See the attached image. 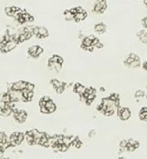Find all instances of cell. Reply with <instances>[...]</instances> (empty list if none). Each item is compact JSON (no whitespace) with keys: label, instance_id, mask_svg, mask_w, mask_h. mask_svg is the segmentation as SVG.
Listing matches in <instances>:
<instances>
[{"label":"cell","instance_id":"obj_36","mask_svg":"<svg viewBox=\"0 0 147 159\" xmlns=\"http://www.w3.org/2000/svg\"><path fill=\"white\" fill-rule=\"evenodd\" d=\"M143 4H144V6L147 8V0H143Z\"/></svg>","mask_w":147,"mask_h":159},{"label":"cell","instance_id":"obj_11","mask_svg":"<svg viewBox=\"0 0 147 159\" xmlns=\"http://www.w3.org/2000/svg\"><path fill=\"white\" fill-rule=\"evenodd\" d=\"M49 36V31L47 28L41 26V27H39V33L38 35L36 36V38L38 39H44V38H47Z\"/></svg>","mask_w":147,"mask_h":159},{"label":"cell","instance_id":"obj_6","mask_svg":"<svg viewBox=\"0 0 147 159\" xmlns=\"http://www.w3.org/2000/svg\"><path fill=\"white\" fill-rule=\"evenodd\" d=\"M42 52H43V49L39 45H33L28 48V54L33 58H38Z\"/></svg>","mask_w":147,"mask_h":159},{"label":"cell","instance_id":"obj_18","mask_svg":"<svg viewBox=\"0 0 147 159\" xmlns=\"http://www.w3.org/2000/svg\"><path fill=\"white\" fill-rule=\"evenodd\" d=\"M64 16H65V19L68 22H71V21H74V17H75V14L71 13V11L69 10H67L65 11L64 12Z\"/></svg>","mask_w":147,"mask_h":159},{"label":"cell","instance_id":"obj_19","mask_svg":"<svg viewBox=\"0 0 147 159\" xmlns=\"http://www.w3.org/2000/svg\"><path fill=\"white\" fill-rule=\"evenodd\" d=\"M1 100H2L3 103H11V98L10 93H5L1 98Z\"/></svg>","mask_w":147,"mask_h":159},{"label":"cell","instance_id":"obj_25","mask_svg":"<svg viewBox=\"0 0 147 159\" xmlns=\"http://www.w3.org/2000/svg\"><path fill=\"white\" fill-rule=\"evenodd\" d=\"M50 99H51V98H50L49 97H43V98H40V100L39 101V107L45 106L46 102H47V101H49Z\"/></svg>","mask_w":147,"mask_h":159},{"label":"cell","instance_id":"obj_35","mask_svg":"<svg viewBox=\"0 0 147 159\" xmlns=\"http://www.w3.org/2000/svg\"><path fill=\"white\" fill-rule=\"evenodd\" d=\"M3 149H4V147H3V146H1V145H0V153H1V152H3Z\"/></svg>","mask_w":147,"mask_h":159},{"label":"cell","instance_id":"obj_3","mask_svg":"<svg viewBox=\"0 0 147 159\" xmlns=\"http://www.w3.org/2000/svg\"><path fill=\"white\" fill-rule=\"evenodd\" d=\"M108 4L107 0H98L93 7V12L98 14H102L107 10Z\"/></svg>","mask_w":147,"mask_h":159},{"label":"cell","instance_id":"obj_20","mask_svg":"<svg viewBox=\"0 0 147 159\" xmlns=\"http://www.w3.org/2000/svg\"><path fill=\"white\" fill-rule=\"evenodd\" d=\"M51 59H52L53 61H54L55 63H59V64H62V65H63V63H64V59H63L60 55H58V54H53V55L51 57Z\"/></svg>","mask_w":147,"mask_h":159},{"label":"cell","instance_id":"obj_4","mask_svg":"<svg viewBox=\"0 0 147 159\" xmlns=\"http://www.w3.org/2000/svg\"><path fill=\"white\" fill-rule=\"evenodd\" d=\"M13 114V117L14 119L16 120V122L20 123V124H23L26 121L27 119V113L25 111H23V110H17L15 109L12 112Z\"/></svg>","mask_w":147,"mask_h":159},{"label":"cell","instance_id":"obj_30","mask_svg":"<svg viewBox=\"0 0 147 159\" xmlns=\"http://www.w3.org/2000/svg\"><path fill=\"white\" fill-rule=\"evenodd\" d=\"M141 25L143 26V28L147 29V16H145L141 19Z\"/></svg>","mask_w":147,"mask_h":159},{"label":"cell","instance_id":"obj_16","mask_svg":"<svg viewBox=\"0 0 147 159\" xmlns=\"http://www.w3.org/2000/svg\"><path fill=\"white\" fill-rule=\"evenodd\" d=\"M139 119L140 121L146 122L147 121V108L146 107H142L140 111H139Z\"/></svg>","mask_w":147,"mask_h":159},{"label":"cell","instance_id":"obj_1","mask_svg":"<svg viewBox=\"0 0 147 159\" xmlns=\"http://www.w3.org/2000/svg\"><path fill=\"white\" fill-rule=\"evenodd\" d=\"M124 64L125 66H126L127 67L130 68H136L139 67L140 66V56L134 52L129 53L124 60Z\"/></svg>","mask_w":147,"mask_h":159},{"label":"cell","instance_id":"obj_9","mask_svg":"<svg viewBox=\"0 0 147 159\" xmlns=\"http://www.w3.org/2000/svg\"><path fill=\"white\" fill-rule=\"evenodd\" d=\"M94 30L96 33L98 34H104L106 31H107V25L104 24V23H99V24H96L95 26H94Z\"/></svg>","mask_w":147,"mask_h":159},{"label":"cell","instance_id":"obj_12","mask_svg":"<svg viewBox=\"0 0 147 159\" xmlns=\"http://www.w3.org/2000/svg\"><path fill=\"white\" fill-rule=\"evenodd\" d=\"M96 37L94 36H88V37H85L84 38L83 41H82V48L84 49L85 47H87V46H91L92 45V42L94 40Z\"/></svg>","mask_w":147,"mask_h":159},{"label":"cell","instance_id":"obj_10","mask_svg":"<svg viewBox=\"0 0 147 159\" xmlns=\"http://www.w3.org/2000/svg\"><path fill=\"white\" fill-rule=\"evenodd\" d=\"M137 36H138V38H139V39L140 40L141 43L147 44V29L143 28L142 30L139 31Z\"/></svg>","mask_w":147,"mask_h":159},{"label":"cell","instance_id":"obj_37","mask_svg":"<svg viewBox=\"0 0 147 159\" xmlns=\"http://www.w3.org/2000/svg\"><path fill=\"white\" fill-rule=\"evenodd\" d=\"M117 159H126V158H125V157H122V156H121V157H119V158H117Z\"/></svg>","mask_w":147,"mask_h":159},{"label":"cell","instance_id":"obj_5","mask_svg":"<svg viewBox=\"0 0 147 159\" xmlns=\"http://www.w3.org/2000/svg\"><path fill=\"white\" fill-rule=\"evenodd\" d=\"M117 115L122 121H127L131 117V111L128 108H119L117 111Z\"/></svg>","mask_w":147,"mask_h":159},{"label":"cell","instance_id":"obj_14","mask_svg":"<svg viewBox=\"0 0 147 159\" xmlns=\"http://www.w3.org/2000/svg\"><path fill=\"white\" fill-rule=\"evenodd\" d=\"M86 17H87V12H86L85 11H83V12H78V13H76V14H75L74 22H76V23H80V22H82V21L85 20V19H86Z\"/></svg>","mask_w":147,"mask_h":159},{"label":"cell","instance_id":"obj_22","mask_svg":"<svg viewBox=\"0 0 147 159\" xmlns=\"http://www.w3.org/2000/svg\"><path fill=\"white\" fill-rule=\"evenodd\" d=\"M71 145H73V146L76 147V148H81L82 145H83V143H82V141H81L78 138H75V139H73V140H72Z\"/></svg>","mask_w":147,"mask_h":159},{"label":"cell","instance_id":"obj_23","mask_svg":"<svg viewBox=\"0 0 147 159\" xmlns=\"http://www.w3.org/2000/svg\"><path fill=\"white\" fill-rule=\"evenodd\" d=\"M126 145H127V140L122 139V140L120 141V143H119V148H120V152H124V151H126Z\"/></svg>","mask_w":147,"mask_h":159},{"label":"cell","instance_id":"obj_39","mask_svg":"<svg viewBox=\"0 0 147 159\" xmlns=\"http://www.w3.org/2000/svg\"><path fill=\"white\" fill-rule=\"evenodd\" d=\"M146 88H147V86H146Z\"/></svg>","mask_w":147,"mask_h":159},{"label":"cell","instance_id":"obj_34","mask_svg":"<svg viewBox=\"0 0 147 159\" xmlns=\"http://www.w3.org/2000/svg\"><path fill=\"white\" fill-rule=\"evenodd\" d=\"M95 134H96V131H95V130H91V131L89 132V134H88V135H89V137H93Z\"/></svg>","mask_w":147,"mask_h":159},{"label":"cell","instance_id":"obj_24","mask_svg":"<svg viewBox=\"0 0 147 159\" xmlns=\"http://www.w3.org/2000/svg\"><path fill=\"white\" fill-rule=\"evenodd\" d=\"M51 84H52L53 87L54 89H56V88H57V87H59L63 83L59 82L58 80H56V79H53V80H52V81H51Z\"/></svg>","mask_w":147,"mask_h":159},{"label":"cell","instance_id":"obj_13","mask_svg":"<svg viewBox=\"0 0 147 159\" xmlns=\"http://www.w3.org/2000/svg\"><path fill=\"white\" fill-rule=\"evenodd\" d=\"M85 87L82 84H74V87H73V91H74L76 94H78L79 96L83 95L85 91Z\"/></svg>","mask_w":147,"mask_h":159},{"label":"cell","instance_id":"obj_32","mask_svg":"<svg viewBox=\"0 0 147 159\" xmlns=\"http://www.w3.org/2000/svg\"><path fill=\"white\" fill-rule=\"evenodd\" d=\"M103 47V44L100 42V41H99L96 45H95V48H98V49H101Z\"/></svg>","mask_w":147,"mask_h":159},{"label":"cell","instance_id":"obj_17","mask_svg":"<svg viewBox=\"0 0 147 159\" xmlns=\"http://www.w3.org/2000/svg\"><path fill=\"white\" fill-rule=\"evenodd\" d=\"M9 143V139L6 136V134L4 132H0V145L1 146H5L6 144ZM5 148V147H4Z\"/></svg>","mask_w":147,"mask_h":159},{"label":"cell","instance_id":"obj_27","mask_svg":"<svg viewBox=\"0 0 147 159\" xmlns=\"http://www.w3.org/2000/svg\"><path fill=\"white\" fill-rule=\"evenodd\" d=\"M65 87H66V84H62L59 87H57L56 89H54L56 91L57 94H63L64 91H65Z\"/></svg>","mask_w":147,"mask_h":159},{"label":"cell","instance_id":"obj_7","mask_svg":"<svg viewBox=\"0 0 147 159\" xmlns=\"http://www.w3.org/2000/svg\"><path fill=\"white\" fill-rule=\"evenodd\" d=\"M17 44H18V43H17L16 41L10 40L6 45H3V46L0 47V52H1L2 53H7V52H11V51H12V50L16 47Z\"/></svg>","mask_w":147,"mask_h":159},{"label":"cell","instance_id":"obj_28","mask_svg":"<svg viewBox=\"0 0 147 159\" xmlns=\"http://www.w3.org/2000/svg\"><path fill=\"white\" fill-rule=\"evenodd\" d=\"M109 98H110L111 100L114 101V102H119V96H118L117 94H112V95L109 97Z\"/></svg>","mask_w":147,"mask_h":159},{"label":"cell","instance_id":"obj_2","mask_svg":"<svg viewBox=\"0 0 147 159\" xmlns=\"http://www.w3.org/2000/svg\"><path fill=\"white\" fill-rule=\"evenodd\" d=\"M25 139V136L24 133H22V132H14L10 136L9 143L11 146H16V145L21 144L24 141Z\"/></svg>","mask_w":147,"mask_h":159},{"label":"cell","instance_id":"obj_38","mask_svg":"<svg viewBox=\"0 0 147 159\" xmlns=\"http://www.w3.org/2000/svg\"><path fill=\"white\" fill-rule=\"evenodd\" d=\"M146 99H147V95H146Z\"/></svg>","mask_w":147,"mask_h":159},{"label":"cell","instance_id":"obj_29","mask_svg":"<svg viewBox=\"0 0 147 159\" xmlns=\"http://www.w3.org/2000/svg\"><path fill=\"white\" fill-rule=\"evenodd\" d=\"M5 13H6V15L7 16H13V13H12V11H11V7H7L6 9H5Z\"/></svg>","mask_w":147,"mask_h":159},{"label":"cell","instance_id":"obj_8","mask_svg":"<svg viewBox=\"0 0 147 159\" xmlns=\"http://www.w3.org/2000/svg\"><path fill=\"white\" fill-rule=\"evenodd\" d=\"M27 83L24 82V81H20L18 83H14L11 85V90H14V91H19L21 92L22 90H24L26 87Z\"/></svg>","mask_w":147,"mask_h":159},{"label":"cell","instance_id":"obj_21","mask_svg":"<svg viewBox=\"0 0 147 159\" xmlns=\"http://www.w3.org/2000/svg\"><path fill=\"white\" fill-rule=\"evenodd\" d=\"M144 96H145V93L142 90H137L134 94V97L137 99H140V98H144Z\"/></svg>","mask_w":147,"mask_h":159},{"label":"cell","instance_id":"obj_33","mask_svg":"<svg viewBox=\"0 0 147 159\" xmlns=\"http://www.w3.org/2000/svg\"><path fill=\"white\" fill-rule=\"evenodd\" d=\"M142 68H143L144 70H146V71H147V61H145V62L142 64Z\"/></svg>","mask_w":147,"mask_h":159},{"label":"cell","instance_id":"obj_31","mask_svg":"<svg viewBox=\"0 0 147 159\" xmlns=\"http://www.w3.org/2000/svg\"><path fill=\"white\" fill-rule=\"evenodd\" d=\"M27 90H29V91H33L34 90V88H35V84H30V83H27V84H26V87H25Z\"/></svg>","mask_w":147,"mask_h":159},{"label":"cell","instance_id":"obj_26","mask_svg":"<svg viewBox=\"0 0 147 159\" xmlns=\"http://www.w3.org/2000/svg\"><path fill=\"white\" fill-rule=\"evenodd\" d=\"M127 142H128V144L132 145V146H133V147H135L136 149L140 146L139 141H138V140H136V139H129L127 140Z\"/></svg>","mask_w":147,"mask_h":159},{"label":"cell","instance_id":"obj_15","mask_svg":"<svg viewBox=\"0 0 147 159\" xmlns=\"http://www.w3.org/2000/svg\"><path fill=\"white\" fill-rule=\"evenodd\" d=\"M45 107L47 108V110H48L49 113H53V112L56 111V105L53 103V101L52 99H50L49 101H47V102H46Z\"/></svg>","mask_w":147,"mask_h":159}]
</instances>
